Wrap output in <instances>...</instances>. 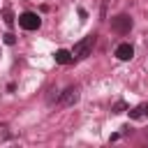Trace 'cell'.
Instances as JSON below:
<instances>
[{
  "label": "cell",
  "instance_id": "obj_11",
  "mask_svg": "<svg viewBox=\"0 0 148 148\" xmlns=\"http://www.w3.org/2000/svg\"><path fill=\"white\" fill-rule=\"evenodd\" d=\"M106 2L109 0H102V18H106Z\"/></svg>",
  "mask_w": 148,
  "mask_h": 148
},
{
  "label": "cell",
  "instance_id": "obj_3",
  "mask_svg": "<svg viewBox=\"0 0 148 148\" xmlns=\"http://www.w3.org/2000/svg\"><path fill=\"white\" fill-rule=\"evenodd\" d=\"M76 102H79V88L76 86H67L58 95V106H74Z\"/></svg>",
  "mask_w": 148,
  "mask_h": 148
},
{
  "label": "cell",
  "instance_id": "obj_8",
  "mask_svg": "<svg viewBox=\"0 0 148 148\" xmlns=\"http://www.w3.org/2000/svg\"><path fill=\"white\" fill-rule=\"evenodd\" d=\"M2 21L12 28L14 25V21H16V16H14V12H12V7H2Z\"/></svg>",
  "mask_w": 148,
  "mask_h": 148
},
{
  "label": "cell",
  "instance_id": "obj_1",
  "mask_svg": "<svg viewBox=\"0 0 148 148\" xmlns=\"http://www.w3.org/2000/svg\"><path fill=\"white\" fill-rule=\"evenodd\" d=\"M95 42H97V35H86L81 42H76V44H74V49H72L74 60H83V58H88V56L92 53Z\"/></svg>",
  "mask_w": 148,
  "mask_h": 148
},
{
  "label": "cell",
  "instance_id": "obj_9",
  "mask_svg": "<svg viewBox=\"0 0 148 148\" xmlns=\"http://www.w3.org/2000/svg\"><path fill=\"white\" fill-rule=\"evenodd\" d=\"M111 111H113V113H123V111H127V104H125L123 99H118V102L111 106Z\"/></svg>",
  "mask_w": 148,
  "mask_h": 148
},
{
  "label": "cell",
  "instance_id": "obj_5",
  "mask_svg": "<svg viewBox=\"0 0 148 148\" xmlns=\"http://www.w3.org/2000/svg\"><path fill=\"white\" fill-rule=\"evenodd\" d=\"M113 56H116L118 60H132V58H134V49H132V44H130V42H123V44H118V46H116Z\"/></svg>",
  "mask_w": 148,
  "mask_h": 148
},
{
  "label": "cell",
  "instance_id": "obj_4",
  "mask_svg": "<svg viewBox=\"0 0 148 148\" xmlns=\"http://www.w3.org/2000/svg\"><path fill=\"white\" fill-rule=\"evenodd\" d=\"M18 25H21L23 30H37V28L42 25V18H39L35 12H23V14L18 16Z\"/></svg>",
  "mask_w": 148,
  "mask_h": 148
},
{
  "label": "cell",
  "instance_id": "obj_7",
  "mask_svg": "<svg viewBox=\"0 0 148 148\" xmlns=\"http://www.w3.org/2000/svg\"><path fill=\"white\" fill-rule=\"evenodd\" d=\"M53 58H56V62H58V65H69V62L74 60L72 51H67V49H58V51L53 53Z\"/></svg>",
  "mask_w": 148,
  "mask_h": 148
},
{
  "label": "cell",
  "instance_id": "obj_10",
  "mask_svg": "<svg viewBox=\"0 0 148 148\" xmlns=\"http://www.w3.org/2000/svg\"><path fill=\"white\" fill-rule=\"evenodd\" d=\"M2 42H5V44H9V46H12V44H14V42H16V37H14V35H12V32H7V35H2Z\"/></svg>",
  "mask_w": 148,
  "mask_h": 148
},
{
  "label": "cell",
  "instance_id": "obj_6",
  "mask_svg": "<svg viewBox=\"0 0 148 148\" xmlns=\"http://www.w3.org/2000/svg\"><path fill=\"white\" fill-rule=\"evenodd\" d=\"M127 113H130V118H132V120L148 118V102H143V104H136L134 109H127Z\"/></svg>",
  "mask_w": 148,
  "mask_h": 148
},
{
  "label": "cell",
  "instance_id": "obj_2",
  "mask_svg": "<svg viewBox=\"0 0 148 148\" xmlns=\"http://www.w3.org/2000/svg\"><path fill=\"white\" fill-rule=\"evenodd\" d=\"M132 16L130 14H118V16H113L111 18V30L116 32V35H127L130 30H132Z\"/></svg>",
  "mask_w": 148,
  "mask_h": 148
}]
</instances>
